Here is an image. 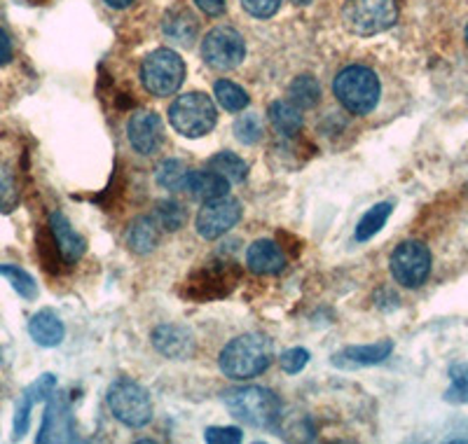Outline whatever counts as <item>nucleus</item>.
I'll return each mask as SVG.
<instances>
[{
	"label": "nucleus",
	"mask_w": 468,
	"mask_h": 444,
	"mask_svg": "<svg viewBox=\"0 0 468 444\" xmlns=\"http://www.w3.org/2000/svg\"><path fill=\"white\" fill-rule=\"evenodd\" d=\"M271 355H274V349L265 334H241L225 346L218 365L220 372L229 379L246 381L262 375L270 367Z\"/></svg>",
	"instance_id": "obj_1"
},
{
	"label": "nucleus",
	"mask_w": 468,
	"mask_h": 444,
	"mask_svg": "<svg viewBox=\"0 0 468 444\" xmlns=\"http://www.w3.org/2000/svg\"><path fill=\"white\" fill-rule=\"evenodd\" d=\"M335 99L340 106L351 115H367L373 112L382 96V85L379 78L366 66H346L337 73L333 82Z\"/></svg>",
	"instance_id": "obj_2"
},
{
	"label": "nucleus",
	"mask_w": 468,
	"mask_h": 444,
	"mask_svg": "<svg viewBox=\"0 0 468 444\" xmlns=\"http://www.w3.org/2000/svg\"><path fill=\"white\" fill-rule=\"evenodd\" d=\"M225 405L234 418L253 428H271L282 414V402L262 386H244L225 393Z\"/></svg>",
	"instance_id": "obj_3"
},
{
	"label": "nucleus",
	"mask_w": 468,
	"mask_h": 444,
	"mask_svg": "<svg viewBox=\"0 0 468 444\" xmlns=\"http://www.w3.org/2000/svg\"><path fill=\"white\" fill-rule=\"evenodd\" d=\"M218 112L213 106L211 96L202 91H187L178 96L169 108V122L176 133L186 138H202L216 127Z\"/></svg>",
	"instance_id": "obj_4"
},
{
	"label": "nucleus",
	"mask_w": 468,
	"mask_h": 444,
	"mask_svg": "<svg viewBox=\"0 0 468 444\" xmlns=\"http://www.w3.org/2000/svg\"><path fill=\"white\" fill-rule=\"evenodd\" d=\"M108 407L112 417L129 428H144L153 418V400L148 391L132 379H117L108 388Z\"/></svg>",
	"instance_id": "obj_5"
},
{
	"label": "nucleus",
	"mask_w": 468,
	"mask_h": 444,
	"mask_svg": "<svg viewBox=\"0 0 468 444\" xmlns=\"http://www.w3.org/2000/svg\"><path fill=\"white\" fill-rule=\"evenodd\" d=\"M399 19L396 0H346L342 22L354 36H378Z\"/></svg>",
	"instance_id": "obj_6"
},
{
	"label": "nucleus",
	"mask_w": 468,
	"mask_h": 444,
	"mask_svg": "<svg viewBox=\"0 0 468 444\" xmlns=\"http://www.w3.org/2000/svg\"><path fill=\"white\" fill-rule=\"evenodd\" d=\"M186 79V64L174 49H154L144 58L141 82L153 96H174Z\"/></svg>",
	"instance_id": "obj_7"
},
{
	"label": "nucleus",
	"mask_w": 468,
	"mask_h": 444,
	"mask_svg": "<svg viewBox=\"0 0 468 444\" xmlns=\"http://www.w3.org/2000/svg\"><path fill=\"white\" fill-rule=\"evenodd\" d=\"M241 279L239 267L234 262H218L213 259L207 267L197 270L195 274H190V279L186 280L183 286V297L197 301H211L220 300V297L229 295L237 286V280Z\"/></svg>",
	"instance_id": "obj_8"
},
{
	"label": "nucleus",
	"mask_w": 468,
	"mask_h": 444,
	"mask_svg": "<svg viewBox=\"0 0 468 444\" xmlns=\"http://www.w3.org/2000/svg\"><path fill=\"white\" fill-rule=\"evenodd\" d=\"M388 270L399 286L420 288L431 274V253L421 241H403L388 258Z\"/></svg>",
	"instance_id": "obj_9"
},
{
	"label": "nucleus",
	"mask_w": 468,
	"mask_h": 444,
	"mask_svg": "<svg viewBox=\"0 0 468 444\" xmlns=\"http://www.w3.org/2000/svg\"><path fill=\"white\" fill-rule=\"evenodd\" d=\"M202 57L208 66L218 70H232L244 61L246 43L232 26H216L204 36Z\"/></svg>",
	"instance_id": "obj_10"
},
{
	"label": "nucleus",
	"mask_w": 468,
	"mask_h": 444,
	"mask_svg": "<svg viewBox=\"0 0 468 444\" xmlns=\"http://www.w3.org/2000/svg\"><path fill=\"white\" fill-rule=\"evenodd\" d=\"M241 220V204L237 199H228V196H220V199L204 201V206L197 213V232L199 237L213 238L223 237L229 229Z\"/></svg>",
	"instance_id": "obj_11"
},
{
	"label": "nucleus",
	"mask_w": 468,
	"mask_h": 444,
	"mask_svg": "<svg viewBox=\"0 0 468 444\" xmlns=\"http://www.w3.org/2000/svg\"><path fill=\"white\" fill-rule=\"evenodd\" d=\"M127 138L129 145L139 154H154L160 150L162 141H165V127L157 112L139 111L129 117L127 122Z\"/></svg>",
	"instance_id": "obj_12"
},
{
	"label": "nucleus",
	"mask_w": 468,
	"mask_h": 444,
	"mask_svg": "<svg viewBox=\"0 0 468 444\" xmlns=\"http://www.w3.org/2000/svg\"><path fill=\"white\" fill-rule=\"evenodd\" d=\"M153 346L165 358L186 360L195 354V337L183 325H160L153 330Z\"/></svg>",
	"instance_id": "obj_13"
},
{
	"label": "nucleus",
	"mask_w": 468,
	"mask_h": 444,
	"mask_svg": "<svg viewBox=\"0 0 468 444\" xmlns=\"http://www.w3.org/2000/svg\"><path fill=\"white\" fill-rule=\"evenodd\" d=\"M162 31L169 40H174L181 48H192V43L197 40L199 22L197 16L192 15L190 7L174 5L166 10L165 19H162Z\"/></svg>",
	"instance_id": "obj_14"
},
{
	"label": "nucleus",
	"mask_w": 468,
	"mask_h": 444,
	"mask_svg": "<svg viewBox=\"0 0 468 444\" xmlns=\"http://www.w3.org/2000/svg\"><path fill=\"white\" fill-rule=\"evenodd\" d=\"M246 265L253 274H279L286 267V255H283L282 246L271 238H258L246 250Z\"/></svg>",
	"instance_id": "obj_15"
},
{
	"label": "nucleus",
	"mask_w": 468,
	"mask_h": 444,
	"mask_svg": "<svg viewBox=\"0 0 468 444\" xmlns=\"http://www.w3.org/2000/svg\"><path fill=\"white\" fill-rule=\"evenodd\" d=\"M49 229H52L58 255L64 258L66 265H75V262L85 255V238L75 232L73 225H70L69 217H66L64 213H52V216H49Z\"/></svg>",
	"instance_id": "obj_16"
},
{
	"label": "nucleus",
	"mask_w": 468,
	"mask_h": 444,
	"mask_svg": "<svg viewBox=\"0 0 468 444\" xmlns=\"http://www.w3.org/2000/svg\"><path fill=\"white\" fill-rule=\"evenodd\" d=\"M54 386H57L54 375H43L36 384H31V386L19 396V402H16V414H15V438H22V435L27 433L33 405L45 400V397L54 391Z\"/></svg>",
	"instance_id": "obj_17"
},
{
	"label": "nucleus",
	"mask_w": 468,
	"mask_h": 444,
	"mask_svg": "<svg viewBox=\"0 0 468 444\" xmlns=\"http://www.w3.org/2000/svg\"><path fill=\"white\" fill-rule=\"evenodd\" d=\"M394 351V342H379V344H367V346H349L342 354L333 355V365L337 367H370L379 365L391 355Z\"/></svg>",
	"instance_id": "obj_18"
},
{
	"label": "nucleus",
	"mask_w": 468,
	"mask_h": 444,
	"mask_svg": "<svg viewBox=\"0 0 468 444\" xmlns=\"http://www.w3.org/2000/svg\"><path fill=\"white\" fill-rule=\"evenodd\" d=\"M186 190L190 192L192 199L213 201L228 196L229 183L216 171H190L186 180Z\"/></svg>",
	"instance_id": "obj_19"
},
{
	"label": "nucleus",
	"mask_w": 468,
	"mask_h": 444,
	"mask_svg": "<svg viewBox=\"0 0 468 444\" xmlns=\"http://www.w3.org/2000/svg\"><path fill=\"white\" fill-rule=\"evenodd\" d=\"M28 334H31L36 344L52 349V346H58L64 342L66 328L57 313L45 309V312H37L36 316L28 321Z\"/></svg>",
	"instance_id": "obj_20"
},
{
	"label": "nucleus",
	"mask_w": 468,
	"mask_h": 444,
	"mask_svg": "<svg viewBox=\"0 0 468 444\" xmlns=\"http://www.w3.org/2000/svg\"><path fill=\"white\" fill-rule=\"evenodd\" d=\"M267 115H270L271 127L277 129L279 133H283V136H295L304 124L303 111L292 100H274L267 108Z\"/></svg>",
	"instance_id": "obj_21"
},
{
	"label": "nucleus",
	"mask_w": 468,
	"mask_h": 444,
	"mask_svg": "<svg viewBox=\"0 0 468 444\" xmlns=\"http://www.w3.org/2000/svg\"><path fill=\"white\" fill-rule=\"evenodd\" d=\"M127 246L139 255L150 253L157 246V222L153 216H141L129 225Z\"/></svg>",
	"instance_id": "obj_22"
},
{
	"label": "nucleus",
	"mask_w": 468,
	"mask_h": 444,
	"mask_svg": "<svg viewBox=\"0 0 468 444\" xmlns=\"http://www.w3.org/2000/svg\"><path fill=\"white\" fill-rule=\"evenodd\" d=\"M288 100H292L300 111L319 106L321 100V85L314 75H298L288 87Z\"/></svg>",
	"instance_id": "obj_23"
},
{
	"label": "nucleus",
	"mask_w": 468,
	"mask_h": 444,
	"mask_svg": "<svg viewBox=\"0 0 468 444\" xmlns=\"http://www.w3.org/2000/svg\"><path fill=\"white\" fill-rule=\"evenodd\" d=\"M208 169L216 171L218 175H223L228 183H244L246 175H249V166L241 157H237L234 153H218L208 159Z\"/></svg>",
	"instance_id": "obj_24"
},
{
	"label": "nucleus",
	"mask_w": 468,
	"mask_h": 444,
	"mask_svg": "<svg viewBox=\"0 0 468 444\" xmlns=\"http://www.w3.org/2000/svg\"><path fill=\"white\" fill-rule=\"evenodd\" d=\"M153 220L157 222V227L165 229V232H178V229L186 225L187 216H186V208H183L178 201L162 199L154 204Z\"/></svg>",
	"instance_id": "obj_25"
},
{
	"label": "nucleus",
	"mask_w": 468,
	"mask_h": 444,
	"mask_svg": "<svg viewBox=\"0 0 468 444\" xmlns=\"http://www.w3.org/2000/svg\"><path fill=\"white\" fill-rule=\"evenodd\" d=\"M391 211H394V206L388 204V201H382V204H375L370 211L366 213V216L361 217V222H358L356 227V238L358 241H367V238H373L375 234L379 232V229L387 225L388 216H391Z\"/></svg>",
	"instance_id": "obj_26"
},
{
	"label": "nucleus",
	"mask_w": 468,
	"mask_h": 444,
	"mask_svg": "<svg viewBox=\"0 0 468 444\" xmlns=\"http://www.w3.org/2000/svg\"><path fill=\"white\" fill-rule=\"evenodd\" d=\"M213 91H216V99H218L220 106L228 112H241L249 106V94L239 85L229 82V79H218Z\"/></svg>",
	"instance_id": "obj_27"
},
{
	"label": "nucleus",
	"mask_w": 468,
	"mask_h": 444,
	"mask_svg": "<svg viewBox=\"0 0 468 444\" xmlns=\"http://www.w3.org/2000/svg\"><path fill=\"white\" fill-rule=\"evenodd\" d=\"M190 171L178 159H166L157 166V183L166 190H186V180Z\"/></svg>",
	"instance_id": "obj_28"
},
{
	"label": "nucleus",
	"mask_w": 468,
	"mask_h": 444,
	"mask_svg": "<svg viewBox=\"0 0 468 444\" xmlns=\"http://www.w3.org/2000/svg\"><path fill=\"white\" fill-rule=\"evenodd\" d=\"M0 276H5L12 283V288H15L24 300H36L37 297V286L36 280H33V276L27 274L24 270H19L16 265H0Z\"/></svg>",
	"instance_id": "obj_29"
},
{
	"label": "nucleus",
	"mask_w": 468,
	"mask_h": 444,
	"mask_svg": "<svg viewBox=\"0 0 468 444\" xmlns=\"http://www.w3.org/2000/svg\"><path fill=\"white\" fill-rule=\"evenodd\" d=\"M234 136L237 141L244 145H256L262 138V122L261 117L249 112V115H241L237 122H234Z\"/></svg>",
	"instance_id": "obj_30"
},
{
	"label": "nucleus",
	"mask_w": 468,
	"mask_h": 444,
	"mask_svg": "<svg viewBox=\"0 0 468 444\" xmlns=\"http://www.w3.org/2000/svg\"><path fill=\"white\" fill-rule=\"evenodd\" d=\"M19 204V190H16L15 175L7 166H0V211H15Z\"/></svg>",
	"instance_id": "obj_31"
},
{
	"label": "nucleus",
	"mask_w": 468,
	"mask_h": 444,
	"mask_svg": "<svg viewBox=\"0 0 468 444\" xmlns=\"http://www.w3.org/2000/svg\"><path fill=\"white\" fill-rule=\"evenodd\" d=\"M452 388L447 391V400L468 402V365L452 367Z\"/></svg>",
	"instance_id": "obj_32"
},
{
	"label": "nucleus",
	"mask_w": 468,
	"mask_h": 444,
	"mask_svg": "<svg viewBox=\"0 0 468 444\" xmlns=\"http://www.w3.org/2000/svg\"><path fill=\"white\" fill-rule=\"evenodd\" d=\"M309 363V351L304 349H288L286 354L282 355V367L286 375H298L307 367Z\"/></svg>",
	"instance_id": "obj_33"
},
{
	"label": "nucleus",
	"mask_w": 468,
	"mask_h": 444,
	"mask_svg": "<svg viewBox=\"0 0 468 444\" xmlns=\"http://www.w3.org/2000/svg\"><path fill=\"white\" fill-rule=\"evenodd\" d=\"M241 5L250 16L267 19V16L277 15V10L282 7V0H241Z\"/></svg>",
	"instance_id": "obj_34"
},
{
	"label": "nucleus",
	"mask_w": 468,
	"mask_h": 444,
	"mask_svg": "<svg viewBox=\"0 0 468 444\" xmlns=\"http://www.w3.org/2000/svg\"><path fill=\"white\" fill-rule=\"evenodd\" d=\"M207 442H213V444H237L241 442V430L239 428H229V426H225V428H220V426H216V428H208L207 430Z\"/></svg>",
	"instance_id": "obj_35"
},
{
	"label": "nucleus",
	"mask_w": 468,
	"mask_h": 444,
	"mask_svg": "<svg viewBox=\"0 0 468 444\" xmlns=\"http://www.w3.org/2000/svg\"><path fill=\"white\" fill-rule=\"evenodd\" d=\"M195 5L208 16H220L225 12V0H195Z\"/></svg>",
	"instance_id": "obj_36"
},
{
	"label": "nucleus",
	"mask_w": 468,
	"mask_h": 444,
	"mask_svg": "<svg viewBox=\"0 0 468 444\" xmlns=\"http://www.w3.org/2000/svg\"><path fill=\"white\" fill-rule=\"evenodd\" d=\"M12 58V40L3 28H0V66L10 64Z\"/></svg>",
	"instance_id": "obj_37"
},
{
	"label": "nucleus",
	"mask_w": 468,
	"mask_h": 444,
	"mask_svg": "<svg viewBox=\"0 0 468 444\" xmlns=\"http://www.w3.org/2000/svg\"><path fill=\"white\" fill-rule=\"evenodd\" d=\"M106 5L115 7V10H124V7H129L133 3V0H103Z\"/></svg>",
	"instance_id": "obj_38"
},
{
	"label": "nucleus",
	"mask_w": 468,
	"mask_h": 444,
	"mask_svg": "<svg viewBox=\"0 0 468 444\" xmlns=\"http://www.w3.org/2000/svg\"><path fill=\"white\" fill-rule=\"evenodd\" d=\"M292 3H298V5H309L312 0H292Z\"/></svg>",
	"instance_id": "obj_39"
},
{
	"label": "nucleus",
	"mask_w": 468,
	"mask_h": 444,
	"mask_svg": "<svg viewBox=\"0 0 468 444\" xmlns=\"http://www.w3.org/2000/svg\"><path fill=\"white\" fill-rule=\"evenodd\" d=\"M466 45H468V24H466Z\"/></svg>",
	"instance_id": "obj_40"
}]
</instances>
